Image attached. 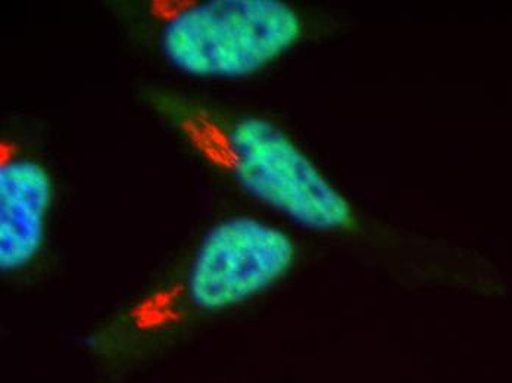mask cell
<instances>
[{"label":"cell","mask_w":512,"mask_h":383,"mask_svg":"<svg viewBox=\"0 0 512 383\" xmlns=\"http://www.w3.org/2000/svg\"><path fill=\"white\" fill-rule=\"evenodd\" d=\"M301 33L298 14L280 0H208L167 21L162 49L190 76L237 79L289 51Z\"/></svg>","instance_id":"cell-1"},{"label":"cell","mask_w":512,"mask_h":383,"mask_svg":"<svg viewBox=\"0 0 512 383\" xmlns=\"http://www.w3.org/2000/svg\"><path fill=\"white\" fill-rule=\"evenodd\" d=\"M229 143L234 174L249 195L308 229L348 226V201L282 130L248 118L234 126Z\"/></svg>","instance_id":"cell-2"},{"label":"cell","mask_w":512,"mask_h":383,"mask_svg":"<svg viewBox=\"0 0 512 383\" xmlns=\"http://www.w3.org/2000/svg\"><path fill=\"white\" fill-rule=\"evenodd\" d=\"M295 260L292 239L251 217L215 226L196 252L186 280L192 307L220 311L273 286Z\"/></svg>","instance_id":"cell-3"},{"label":"cell","mask_w":512,"mask_h":383,"mask_svg":"<svg viewBox=\"0 0 512 383\" xmlns=\"http://www.w3.org/2000/svg\"><path fill=\"white\" fill-rule=\"evenodd\" d=\"M52 179L42 165L20 158L0 167V269L17 272L45 241Z\"/></svg>","instance_id":"cell-4"}]
</instances>
